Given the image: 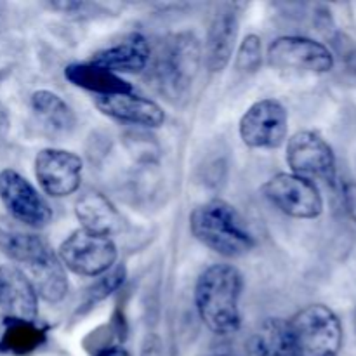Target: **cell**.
I'll use <instances>...</instances> for the list:
<instances>
[{
  "instance_id": "20",
  "label": "cell",
  "mask_w": 356,
  "mask_h": 356,
  "mask_svg": "<svg viewBox=\"0 0 356 356\" xmlns=\"http://www.w3.org/2000/svg\"><path fill=\"white\" fill-rule=\"evenodd\" d=\"M30 106L37 120L49 134L66 136L75 129V111L61 96L52 90H35L30 97Z\"/></svg>"
},
{
  "instance_id": "28",
  "label": "cell",
  "mask_w": 356,
  "mask_h": 356,
  "mask_svg": "<svg viewBox=\"0 0 356 356\" xmlns=\"http://www.w3.org/2000/svg\"><path fill=\"white\" fill-rule=\"evenodd\" d=\"M200 356H240V353H235V351L228 350V348H214V350H209L207 353Z\"/></svg>"
},
{
  "instance_id": "22",
  "label": "cell",
  "mask_w": 356,
  "mask_h": 356,
  "mask_svg": "<svg viewBox=\"0 0 356 356\" xmlns=\"http://www.w3.org/2000/svg\"><path fill=\"white\" fill-rule=\"evenodd\" d=\"M125 280V268L124 266H117L115 270H110L106 275L99 278L89 291L86 292V298H83L82 305H80L79 313L86 312V309L94 308L99 301L106 299L108 296L113 294L115 291L122 287Z\"/></svg>"
},
{
  "instance_id": "11",
  "label": "cell",
  "mask_w": 356,
  "mask_h": 356,
  "mask_svg": "<svg viewBox=\"0 0 356 356\" xmlns=\"http://www.w3.org/2000/svg\"><path fill=\"white\" fill-rule=\"evenodd\" d=\"M240 139L252 149H277L287 141L289 111L277 99H259L247 108L238 124Z\"/></svg>"
},
{
  "instance_id": "3",
  "label": "cell",
  "mask_w": 356,
  "mask_h": 356,
  "mask_svg": "<svg viewBox=\"0 0 356 356\" xmlns=\"http://www.w3.org/2000/svg\"><path fill=\"white\" fill-rule=\"evenodd\" d=\"M190 229L202 245L228 259L247 256L256 247V236L245 218L221 198L198 205L190 214Z\"/></svg>"
},
{
  "instance_id": "29",
  "label": "cell",
  "mask_w": 356,
  "mask_h": 356,
  "mask_svg": "<svg viewBox=\"0 0 356 356\" xmlns=\"http://www.w3.org/2000/svg\"><path fill=\"white\" fill-rule=\"evenodd\" d=\"M346 65H348V68H350L351 72H353L355 75H356V49H353V51H351V52H348Z\"/></svg>"
},
{
  "instance_id": "25",
  "label": "cell",
  "mask_w": 356,
  "mask_h": 356,
  "mask_svg": "<svg viewBox=\"0 0 356 356\" xmlns=\"http://www.w3.org/2000/svg\"><path fill=\"white\" fill-rule=\"evenodd\" d=\"M343 198L348 214L356 222V183H353V181H350V183L343 186Z\"/></svg>"
},
{
  "instance_id": "17",
  "label": "cell",
  "mask_w": 356,
  "mask_h": 356,
  "mask_svg": "<svg viewBox=\"0 0 356 356\" xmlns=\"http://www.w3.org/2000/svg\"><path fill=\"white\" fill-rule=\"evenodd\" d=\"M236 37H238V16L233 9H222L212 19L205 38L204 54L209 72L219 73L229 65L235 54Z\"/></svg>"
},
{
  "instance_id": "1",
  "label": "cell",
  "mask_w": 356,
  "mask_h": 356,
  "mask_svg": "<svg viewBox=\"0 0 356 356\" xmlns=\"http://www.w3.org/2000/svg\"><path fill=\"white\" fill-rule=\"evenodd\" d=\"M0 252L13 263L30 271L38 298L49 305H59L68 294V277L58 254L47 240L13 219H0Z\"/></svg>"
},
{
  "instance_id": "15",
  "label": "cell",
  "mask_w": 356,
  "mask_h": 356,
  "mask_svg": "<svg viewBox=\"0 0 356 356\" xmlns=\"http://www.w3.org/2000/svg\"><path fill=\"white\" fill-rule=\"evenodd\" d=\"M152 59V47L141 33H129L122 37L115 44L108 45L103 51L96 52L90 59V63L110 72L124 73V75H138L143 73L149 65Z\"/></svg>"
},
{
  "instance_id": "23",
  "label": "cell",
  "mask_w": 356,
  "mask_h": 356,
  "mask_svg": "<svg viewBox=\"0 0 356 356\" xmlns=\"http://www.w3.org/2000/svg\"><path fill=\"white\" fill-rule=\"evenodd\" d=\"M261 63H263V44L257 35L250 33L240 44L238 51H236L235 66L238 72L242 73H254L259 70Z\"/></svg>"
},
{
  "instance_id": "26",
  "label": "cell",
  "mask_w": 356,
  "mask_h": 356,
  "mask_svg": "<svg viewBox=\"0 0 356 356\" xmlns=\"http://www.w3.org/2000/svg\"><path fill=\"white\" fill-rule=\"evenodd\" d=\"M10 131V115L6 104L0 101V141L9 134Z\"/></svg>"
},
{
  "instance_id": "12",
  "label": "cell",
  "mask_w": 356,
  "mask_h": 356,
  "mask_svg": "<svg viewBox=\"0 0 356 356\" xmlns=\"http://www.w3.org/2000/svg\"><path fill=\"white\" fill-rule=\"evenodd\" d=\"M33 170L45 195L65 198L79 191L83 162L76 153L68 149L44 148L35 156Z\"/></svg>"
},
{
  "instance_id": "2",
  "label": "cell",
  "mask_w": 356,
  "mask_h": 356,
  "mask_svg": "<svg viewBox=\"0 0 356 356\" xmlns=\"http://www.w3.org/2000/svg\"><path fill=\"white\" fill-rule=\"evenodd\" d=\"M242 292L243 277L232 264H212L202 271L195 285V308L212 334L229 336L240 329Z\"/></svg>"
},
{
  "instance_id": "9",
  "label": "cell",
  "mask_w": 356,
  "mask_h": 356,
  "mask_svg": "<svg viewBox=\"0 0 356 356\" xmlns=\"http://www.w3.org/2000/svg\"><path fill=\"white\" fill-rule=\"evenodd\" d=\"M0 202L9 219L28 229L45 228L52 221V209L47 200L14 169L0 170Z\"/></svg>"
},
{
  "instance_id": "21",
  "label": "cell",
  "mask_w": 356,
  "mask_h": 356,
  "mask_svg": "<svg viewBox=\"0 0 356 356\" xmlns=\"http://www.w3.org/2000/svg\"><path fill=\"white\" fill-rule=\"evenodd\" d=\"M47 339V330L37 322L6 320L0 334V351L7 355L24 356L37 351Z\"/></svg>"
},
{
  "instance_id": "10",
  "label": "cell",
  "mask_w": 356,
  "mask_h": 356,
  "mask_svg": "<svg viewBox=\"0 0 356 356\" xmlns=\"http://www.w3.org/2000/svg\"><path fill=\"white\" fill-rule=\"evenodd\" d=\"M285 160L291 172L309 181L334 183L337 163L334 149L318 132L299 131L287 139Z\"/></svg>"
},
{
  "instance_id": "5",
  "label": "cell",
  "mask_w": 356,
  "mask_h": 356,
  "mask_svg": "<svg viewBox=\"0 0 356 356\" xmlns=\"http://www.w3.org/2000/svg\"><path fill=\"white\" fill-rule=\"evenodd\" d=\"M302 356H337L344 341L339 316L325 305H309L289 320Z\"/></svg>"
},
{
  "instance_id": "7",
  "label": "cell",
  "mask_w": 356,
  "mask_h": 356,
  "mask_svg": "<svg viewBox=\"0 0 356 356\" xmlns=\"http://www.w3.org/2000/svg\"><path fill=\"white\" fill-rule=\"evenodd\" d=\"M261 193L282 214L294 219H316L323 214V197L313 181L280 172L261 186Z\"/></svg>"
},
{
  "instance_id": "27",
  "label": "cell",
  "mask_w": 356,
  "mask_h": 356,
  "mask_svg": "<svg viewBox=\"0 0 356 356\" xmlns=\"http://www.w3.org/2000/svg\"><path fill=\"white\" fill-rule=\"evenodd\" d=\"M96 356H129L125 353V350H122V348L118 346H108L104 348V350L97 351Z\"/></svg>"
},
{
  "instance_id": "6",
  "label": "cell",
  "mask_w": 356,
  "mask_h": 356,
  "mask_svg": "<svg viewBox=\"0 0 356 356\" xmlns=\"http://www.w3.org/2000/svg\"><path fill=\"white\" fill-rule=\"evenodd\" d=\"M56 254L65 270L90 278L106 275L118 257L117 245L111 236L96 235L83 228L75 229L66 236Z\"/></svg>"
},
{
  "instance_id": "19",
  "label": "cell",
  "mask_w": 356,
  "mask_h": 356,
  "mask_svg": "<svg viewBox=\"0 0 356 356\" xmlns=\"http://www.w3.org/2000/svg\"><path fill=\"white\" fill-rule=\"evenodd\" d=\"M65 79L72 86L94 92L96 96L132 92V86L117 73L94 63H73L65 68Z\"/></svg>"
},
{
  "instance_id": "16",
  "label": "cell",
  "mask_w": 356,
  "mask_h": 356,
  "mask_svg": "<svg viewBox=\"0 0 356 356\" xmlns=\"http://www.w3.org/2000/svg\"><path fill=\"white\" fill-rule=\"evenodd\" d=\"M240 356H302V353L287 320L266 318L250 330Z\"/></svg>"
},
{
  "instance_id": "30",
  "label": "cell",
  "mask_w": 356,
  "mask_h": 356,
  "mask_svg": "<svg viewBox=\"0 0 356 356\" xmlns=\"http://www.w3.org/2000/svg\"><path fill=\"white\" fill-rule=\"evenodd\" d=\"M353 316H355V327H356V308H355V313H353Z\"/></svg>"
},
{
  "instance_id": "13",
  "label": "cell",
  "mask_w": 356,
  "mask_h": 356,
  "mask_svg": "<svg viewBox=\"0 0 356 356\" xmlns=\"http://www.w3.org/2000/svg\"><path fill=\"white\" fill-rule=\"evenodd\" d=\"M0 309L6 315V320L37 322V291L28 275L14 264L0 266Z\"/></svg>"
},
{
  "instance_id": "18",
  "label": "cell",
  "mask_w": 356,
  "mask_h": 356,
  "mask_svg": "<svg viewBox=\"0 0 356 356\" xmlns=\"http://www.w3.org/2000/svg\"><path fill=\"white\" fill-rule=\"evenodd\" d=\"M75 216L83 229L96 235L111 236L122 229V216L101 191L87 190L76 198Z\"/></svg>"
},
{
  "instance_id": "24",
  "label": "cell",
  "mask_w": 356,
  "mask_h": 356,
  "mask_svg": "<svg viewBox=\"0 0 356 356\" xmlns=\"http://www.w3.org/2000/svg\"><path fill=\"white\" fill-rule=\"evenodd\" d=\"M141 356H165L163 355V343L159 334L152 332L145 337L141 346Z\"/></svg>"
},
{
  "instance_id": "8",
  "label": "cell",
  "mask_w": 356,
  "mask_h": 356,
  "mask_svg": "<svg viewBox=\"0 0 356 356\" xmlns=\"http://www.w3.org/2000/svg\"><path fill=\"white\" fill-rule=\"evenodd\" d=\"M271 68L291 73L323 75L334 68V54L322 42L301 35H284L268 47Z\"/></svg>"
},
{
  "instance_id": "4",
  "label": "cell",
  "mask_w": 356,
  "mask_h": 356,
  "mask_svg": "<svg viewBox=\"0 0 356 356\" xmlns=\"http://www.w3.org/2000/svg\"><path fill=\"white\" fill-rule=\"evenodd\" d=\"M202 59V45L193 33L181 31L169 35L160 42L155 52L152 51L149 80L169 99H181L190 92Z\"/></svg>"
},
{
  "instance_id": "14",
  "label": "cell",
  "mask_w": 356,
  "mask_h": 356,
  "mask_svg": "<svg viewBox=\"0 0 356 356\" xmlns=\"http://www.w3.org/2000/svg\"><path fill=\"white\" fill-rule=\"evenodd\" d=\"M94 104L103 115L124 124L156 129L165 122V111L156 101L132 92L96 96Z\"/></svg>"
}]
</instances>
